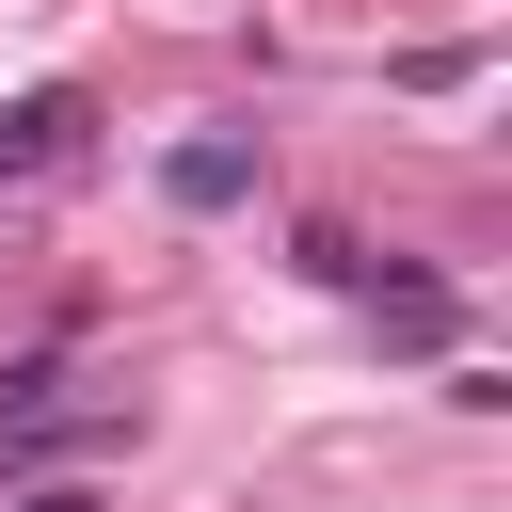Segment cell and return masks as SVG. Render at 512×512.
<instances>
[{"mask_svg":"<svg viewBox=\"0 0 512 512\" xmlns=\"http://www.w3.org/2000/svg\"><path fill=\"white\" fill-rule=\"evenodd\" d=\"M80 128H96V96H80V80L16 96V112H0V176H48V160H80Z\"/></svg>","mask_w":512,"mask_h":512,"instance_id":"1","label":"cell"},{"mask_svg":"<svg viewBox=\"0 0 512 512\" xmlns=\"http://www.w3.org/2000/svg\"><path fill=\"white\" fill-rule=\"evenodd\" d=\"M160 192H176V208H240V192H256V128H208V144H176V160H160Z\"/></svg>","mask_w":512,"mask_h":512,"instance_id":"2","label":"cell"},{"mask_svg":"<svg viewBox=\"0 0 512 512\" xmlns=\"http://www.w3.org/2000/svg\"><path fill=\"white\" fill-rule=\"evenodd\" d=\"M368 320H384V352H448V288L432 272H368Z\"/></svg>","mask_w":512,"mask_h":512,"instance_id":"3","label":"cell"},{"mask_svg":"<svg viewBox=\"0 0 512 512\" xmlns=\"http://www.w3.org/2000/svg\"><path fill=\"white\" fill-rule=\"evenodd\" d=\"M32 416H64V352H16L0 368V432H32Z\"/></svg>","mask_w":512,"mask_h":512,"instance_id":"4","label":"cell"},{"mask_svg":"<svg viewBox=\"0 0 512 512\" xmlns=\"http://www.w3.org/2000/svg\"><path fill=\"white\" fill-rule=\"evenodd\" d=\"M16 512H96V480H32V496H16Z\"/></svg>","mask_w":512,"mask_h":512,"instance_id":"5","label":"cell"}]
</instances>
